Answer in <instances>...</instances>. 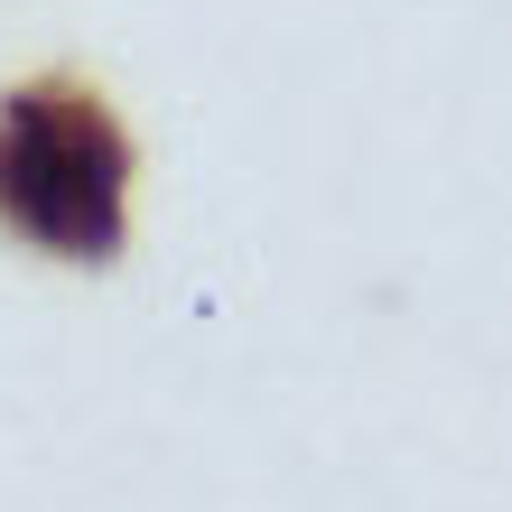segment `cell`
Returning a JSON list of instances; mask_svg holds the SVG:
<instances>
[{
	"label": "cell",
	"instance_id": "cell-1",
	"mask_svg": "<svg viewBox=\"0 0 512 512\" xmlns=\"http://www.w3.org/2000/svg\"><path fill=\"white\" fill-rule=\"evenodd\" d=\"M131 196V131L75 75H38L0 103V224L56 261H112Z\"/></svg>",
	"mask_w": 512,
	"mask_h": 512
}]
</instances>
